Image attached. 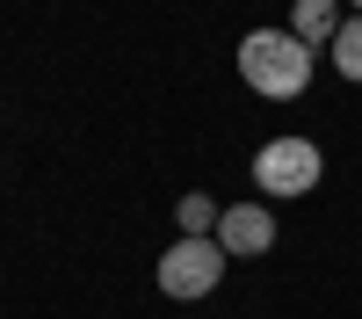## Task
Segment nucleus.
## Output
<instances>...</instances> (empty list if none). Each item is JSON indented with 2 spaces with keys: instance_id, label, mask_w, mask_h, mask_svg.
<instances>
[{
  "instance_id": "1",
  "label": "nucleus",
  "mask_w": 362,
  "mask_h": 319,
  "mask_svg": "<svg viewBox=\"0 0 362 319\" xmlns=\"http://www.w3.org/2000/svg\"><path fill=\"white\" fill-rule=\"evenodd\" d=\"M239 80L261 102H297L312 87V44H297L290 29H254L239 37Z\"/></svg>"
},
{
  "instance_id": "8",
  "label": "nucleus",
  "mask_w": 362,
  "mask_h": 319,
  "mask_svg": "<svg viewBox=\"0 0 362 319\" xmlns=\"http://www.w3.org/2000/svg\"><path fill=\"white\" fill-rule=\"evenodd\" d=\"M348 8H355V15H362V0H348Z\"/></svg>"
},
{
  "instance_id": "7",
  "label": "nucleus",
  "mask_w": 362,
  "mask_h": 319,
  "mask_svg": "<svg viewBox=\"0 0 362 319\" xmlns=\"http://www.w3.org/2000/svg\"><path fill=\"white\" fill-rule=\"evenodd\" d=\"M326 58H334V73H341V80H355V87H362V15H348V22H341V37L326 44Z\"/></svg>"
},
{
  "instance_id": "4",
  "label": "nucleus",
  "mask_w": 362,
  "mask_h": 319,
  "mask_svg": "<svg viewBox=\"0 0 362 319\" xmlns=\"http://www.w3.org/2000/svg\"><path fill=\"white\" fill-rule=\"evenodd\" d=\"M218 247H225L232 261H261L268 247H276V211H268L261 196L225 203V218H218Z\"/></svg>"
},
{
  "instance_id": "6",
  "label": "nucleus",
  "mask_w": 362,
  "mask_h": 319,
  "mask_svg": "<svg viewBox=\"0 0 362 319\" xmlns=\"http://www.w3.org/2000/svg\"><path fill=\"white\" fill-rule=\"evenodd\" d=\"M174 218H181V240H218V218H225V203L196 189V196H181V203H174Z\"/></svg>"
},
{
  "instance_id": "2",
  "label": "nucleus",
  "mask_w": 362,
  "mask_h": 319,
  "mask_svg": "<svg viewBox=\"0 0 362 319\" xmlns=\"http://www.w3.org/2000/svg\"><path fill=\"white\" fill-rule=\"evenodd\" d=\"M319 174H326V153H319V138H268L261 153H254V189L261 196H312L319 189Z\"/></svg>"
},
{
  "instance_id": "3",
  "label": "nucleus",
  "mask_w": 362,
  "mask_h": 319,
  "mask_svg": "<svg viewBox=\"0 0 362 319\" xmlns=\"http://www.w3.org/2000/svg\"><path fill=\"white\" fill-rule=\"evenodd\" d=\"M225 269H232V254L218 240H174L160 254V290L167 298H210L225 283Z\"/></svg>"
},
{
  "instance_id": "5",
  "label": "nucleus",
  "mask_w": 362,
  "mask_h": 319,
  "mask_svg": "<svg viewBox=\"0 0 362 319\" xmlns=\"http://www.w3.org/2000/svg\"><path fill=\"white\" fill-rule=\"evenodd\" d=\"M341 8H348V0H297V8H290V37L297 44H334L341 22H348Z\"/></svg>"
}]
</instances>
